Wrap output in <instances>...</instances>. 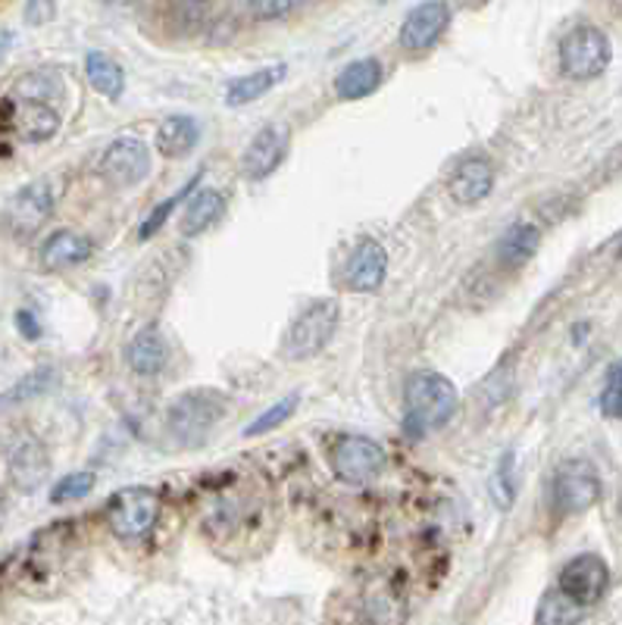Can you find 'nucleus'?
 <instances>
[{"mask_svg": "<svg viewBox=\"0 0 622 625\" xmlns=\"http://www.w3.org/2000/svg\"><path fill=\"white\" fill-rule=\"evenodd\" d=\"M460 407V395L451 379L432 369H419L404 385V425L410 435L444 429Z\"/></svg>", "mask_w": 622, "mask_h": 625, "instance_id": "1", "label": "nucleus"}, {"mask_svg": "<svg viewBox=\"0 0 622 625\" xmlns=\"http://www.w3.org/2000/svg\"><path fill=\"white\" fill-rule=\"evenodd\" d=\"M226 395L213 388H194L172 400L167 410V429L179 448H204L216 425L226 419Z\"/></svg>", "mask_w": 622, "mask_h": 625, "instance_id": "2", "label": "nucleus"}, {"mask_svg": "<svg viewBox=\"0 0 622 625\" xmlns=\"http://www.w3.org/2000/svg\"><path fill=\"white\" fill-rule=\"evenodd\" d=\"M610 60H613V44L607 32L591 22L569 29L560 41V73L572 82L598 78L610 66Z\"/></svg>", "mask_w": 622, "mask_h": 625, "instance_id": "3", "label": "nucleus"}, {"mask_svg": "<svg viewBox=\"0 0 622 625\" xmlns=\"http://www.w3.org/2000/svg\"><path fill=\"white\" fill-rule=\"evenodd\" d=\"M341 325V306L335 301H313L298 313L285 335L282 354L288 360H310L322 354L329 342L335 338Z\"/></svg>", "mask_w": 622, "mask_h": 625, "instance_id": "4", "label": "nucleus"}, {"mask_svg": "<svg viewBox=\"0 0 622 625\" xmlns=\"http://www.w3.org/2000/svg\"><path fill=\"white\" fill-rule=\"evenodd\" d=\"M601 500V475L588 460H566L554 473V504L564 516L588 513Z\"/></svg>", "mask_w": 622, "mask_h": 625, "instance_id": "5", "label": "nucleus"}, {"mask_svg": "<svg viewBox=\"0 0 622 625\" xmlns=\"http://www.w3.org/2000/svg\"><path fill=\"white\" fill-rule=\"evenodd\" d=\"M160 494L153 488H122L110 500V529L116 538H144L160 519Z\"/></svg>", "mask_w": 622, "mask_h": 625, "instance_id": "6", "label": "nucleus"}, {"mask_svg": "<svg viewBox=\"0 0 622 625\" xmlns=\"http://www.w3.org/2000/svg\"><path fill=\"white\" fill-rule=\"evenodd\" d=\"M51 213H54V188L47 185V182H29V185H22L13 197H10V204L3 209V228L13 235V238H32V235H39L41 226L51 219Z\"/></svg>", "mask_w": 622, "mask_h": 625, "instance_id": "7", "label": "nucleus"}, {"mask_svg": "<svg viewBox=\"0 0 622 625\" xmlns=\"http://www.w3.org/2000/svg\"><path fill=\"white\" fill-rule=\"evenodd\" d=\"M97 172L114 188H135L151 175V151L141 138L122 134V138L110 141V148L100 157Z\"/></svg>", "mask_w": 622, "mask_h": 625, "instance_id": "8", "label": "nucleus"}, {"mask_svg": "<svg viewBox=\"0 0 622 625\" xmlns=\"http://www.w3.org/2000/svg\"><path fill=\"white\" fill-rule=\"evenodd\" d=\"M332 466L341 482L363 485L373 482L385 470V451L382 444L366 435H341L332 448Z\"/></svg>", "mask_w": 622, "mask_h": 625, "instance_id": "9", "label": "nucleus"}, {"mask_svg": "<svg viewBox=\"0 0 622 625\" xmlns=\"http://www.w3.org/2000/svg\"><path fill=\"white\" fill-rule=\"evenodd\" d=\"M451 25V3L448 0H422L400 22V47L410 54H426L444 39Z\"/></svg>", "mask_w": 622, "mask_h": 625, "instance_id": "10", "label": "nucleus"}, {"mask_svg": "<svg viewBox=\"0 0 622 625\" xmlns=\"http://www.w3.org/2000/svg\"><path fill=\"white\" fill-rule=\"evenodd\" d=\"M607 588H610V567L598 553H579L560 569V591L582 610L601 604Z\"/></svg>", "mask_w": 622, "mask_h": 625, "instance_id": "11", "label": "nucleus"}, {"mask_svg": "<svg viewBox=\"0 0 622 625\" xmlns=\"http://www.w3.org/2000/svg\"><path fill=\"white\" fill-rule=\"evenodd\" d=\"M291 148V134L282 126H266L250 138V144L242 153V175L247 182H264L266 175L282 166L285 153Z\"/></svg>", "mask_w": 622, "mask_h": 625, "instance_id": "12", "label": "nucleus"}, {"mask_svg": "<svg viewBox=\"0 0 622 625\" xmlns=\"http://www.w3.org/2000/svg\"><path fill=\"white\" fill-rule=\"evenodd\" d=\"M385 276H388V250L376 238H363L347 257L344 282L357 294H373L385 284Z\"/></svg>", "mask_w": 622, "mask_h": 625, "instance_id": "13", "label": "nucleus"}, {"mask_svg": "<svg viewBox=\"0 0 622 625\" xmlns=\"http://www.w3.org/2000/svg\"><path fill=\"white\" fill-rule=\"evenodd\" d=\"M7 473H10V482L13 488L22 494L39 492L44 485V478L51 473V456L44 451L39 438H22L20 444L10 451V460H7Z\"/></svg>", "mask_w": 622, "mask_h": 625, "instance_id": "14", "label": "nucleus"}, {"mask_svg": "<svg viewBox=\"0 0 622 625\" xmlns=\"http://www.w3.org/2000/svg\"><path fill=\"white\" fill-rule=\"evenodd\" d=\"M494 188V166L485 157H470L453 170L451 182H448V194L453 204L460 207H475L482 204Z\"/></svg>", "mask_w": 622, "mask_h": 625, "instance_id": "15", "label": "nucleus"}, {"mask_svg": "<svg viewBox=\"0 0 622 625\" xmlns=\"http://www.w3.org/2000/svg\"><path fill=\"white\" fill-rule=\"evenodd\" d=\"M95 254V241L82 231H69V228H60L54 235H47V241L41 245V269L47 272H63V269H73V266L92 260Z\"/></svg>", "mask_w": 622, "mask_h": 625, "instance_id": "16", "label": "nucleus"}, {"mask_svg": "<svg viewBox=\"0 0 622 625\" xmlns=\"http://www.w3.org/2000/svg\"><path fill=\"white\" fill-rule=\"evenodd\" d=\"M167 360H170V347H167V338L157 325H144L141 332H135V338L126 347V363H129L135 376L153 379V376L163 373Z\"/></svg>", "mask_w": 622, "mask_h": 625, "instance_id": "17", "label": "nucleus"}, {"mask_svg": "<svg viewBox=\"0 0 622 625\" xmlns=\"http://www.w3.org/2000/svg\"><path fill=\"white\" fill-rule=\"evenodd\" d=\"M226 213V194L216 188H194L189 194V204L182 213V235L197 238L210 226H216Z\"/></svg>", "mask_w": 622, "mask_h": 625, "instance_id": "18", "label": "nucleus"}, {"mask_svg": "<svg viewBox=\"0 0 622 625\" xmlns=\"http://www.w3.org/2000/svg\"><path fill=\"white\" fill-rule=\"evenodd\" d=\"M197 141H201V122L194 116H167L157 129V151L170 157V160L189 157L197 148Z\"/></svg>", "mask_w": 622, "mask_h": 625, "instance_id": "19", "label": "nucleus"}, {"mask_svg": "<svg viewBox=\"0 0 622 625\" xmlns=\"http://www.w3.org/2000/svg\"><path fill=\"white\" fill-rule=\"evenodd\" d=\"M13 126H17L22 141L41 144V141H51L57 134L60 114L47 100H22L17 107V116H13Z\"/></svg>", "mask_w": 622, "mask_h": 625, "instance_id": "20", "label": "nucleus"}, {"mask_svg": "<svg viewBox=\"0 0 622 625\" xmlns=\"http://www.w3.org/2000/svg\"><path fill=\"white\" fill-rule=\"evenodd\" d=\"M382 85V63L376 57H363L347 63L335 78V95L341 100H363Z\"/></svg>", "mask_w": 622, "mask_h": 625, "instance_id": "21", "label": "nucleus"}, {"mask_svg": "<svg viewBox=\"0 0 622 625\" xmlns=\"http://www.w3.org/2000/svg\"><path fill=\"white\" fill-rule=\"evenodd\" d=\"M288 76V66L285 63H276V66H266V69H257L250 76L232 78L226 85V104L228 107H245V104H254L264 95H269L282 78Z\"/></svg>", "mask_w": 622, "mask_h": 625, "instance_id": "22", "label": "nucleus"}, {"mask_svg": "<svg viewBox=\"0 0 622 625\" xmlns=\"http://www.w3.org/2000/svg\"><path fill=\"white\" fill-rule=\"evenodd\" d=\"M538 247H541V228L532 226V223H516V226H510L501 235L497 260L510 266V269H519V266H526L538 254Z\"/></svg>", "mask_w": 622, "mask_h": 625, "instance_id": "23", "label": "nucleus"}, {"mask_svg": "<svg viewBox=\"0 0 622 625\" xmlns=\"http://www.w3.org/2000/svg\"><path fill=\"white\" fill-rule=\"evenodd\" d=\"M85 76L97 95H104L107 100H119L126 91V69L104 51H92L85 57Z\"/></svg>", "mask_w": 622, "mask_h": 625, "instance_id": "24", "label": "nucleus"}, {"mask_svg": "<svg viewBox=\"0 0 622 625\" xmlns=\"http://www.w3.org/2000/svg\"><path fill=\"white\" fill-rule=\"evenodd\" d=\"M60 381V373L54 366H41L35 373L22 376L17 385H10L7 391H0V410H10V407H20V403H29V400L44 398L47 391H54Z\"/></svg>", "mask_w": 622, "mask_h": 625, "instance_id": "25", "label": "nucleus"}, {"mask_svg": "<svg viewBox=\"0 0 622 625\" xmlns=\"http://www.w3.org/2000/svg\"><path fill=\"white\" fill-rule=\"evenodd\" d=\"M201 179H204V170L194 172V175H191V182H185V185L175 191L172 197H167V201H160V204H157V207L151 209V216H148V219L141 223V228H138V238H141V241H151L153 235H157L160 228L167 226V219H170V216H172V209L179 207L182 201H189V194L194 188H197V182H201Z\"/></svg>", "mask_w": 622, "mask_h": 625, "instance_id": "26", "label": "nucleus"}, {"mask_svg": "<svg viewBox=\"0 0 622 625\" xmlns=\"http://www.w3.org/2000/svg\"><path fill=\"white\" fill-rule=\"evenodd\" d=\"M579 616H582V606L576 604V601H569L564 591L557 588V591H547L545 597H541L538 613H535V623L564 625V623H576Z\"/></svg>", "mask_w": 622, "mask_h": 625, "instance_id": "27", "label": "nucleus"}, {"mask_svg": "<svg viewBox=\"0 0 622 625\" xmlns=\"http://www.w3.org/2000/svg\"><path fill=\"white\" fill-rule=\"evenodd\" d=\"M489 488L494 504H497V510H510L513 507V500H516V456H513V451L501 456L497 470L491 475Z\"/></svg>", "mask_w": 622, "mask_h": 625, "instance_id": "28", "label": "nucleus"}, {"mask_svg": "<svg viewBox=\"0 0 622 625\" xmlns=\"http://www.w3.org/2000/svg\"><path fill=\"white\" fill-rule=\"evenodd\" d=\"M298 403H301V395H288V398H282L279 403L266 407L264 413H260V417H257L254 422H250V425H247L245 438H260V435H266V432H272V429L285 425L288 419L294 417Z\"/></svg>", "mask_w": 622, "mask_h": 625, "instance_id": "29", "label": "nucleus"}, {"mask_svg": "<svg viewBox=\"0 0 622 625\" xmlns=\"http://www.w3.org/2000/svg\"><path fill=\"white\" fill-rule=\"evenodd\" d=\"M97 475L95 473H69L66 478H60L57 485L51 488V504H69V500H82L95 492Z\"/></svg>", "mask_w": 622, "mask_h": 625, "instance_id": "30", "label": "nucleus"}, {"mask_svg": "<svg viewBox=\"0 0 622 625\" xmlns=\"http://www.w3.org/2000/svg\"><path fill=\"white\" fill-rule=\"evenodd\" d=\"M601 413L607 419H622V360L607 369L601 388Z\"/></svg>", "mask_w": 622, "mask_h": 625, "instance_id": "31", "label": "nucleus"}, {"mask_svg": "<svg viewBox=\"0 0 622 625\" xmlns=\"http://www.w3.org/2000/svg\"><path fill=\"white\" fill-rule=\"evenodd\" d=\"M17 97L20 100H54V95L60 91V85H57V78H51V76H44V73H29V76H22L20 82H17Z\"/></svg>", "mask_w": 622, "mask_h": 625, "instance_id": "32", "label": "nucleus"}, {"mask_svg": "<svg viewBox=\"0 0 622 625\" xmlns=\"http://www.w3.org/2000/svg\"><path fill=\"white\" fill-rule=\"evenodd\" d=\"M301 3L303 0H247V10H250L254 20L272 22V20H282L288 13H294Z\"/></svg>", "mask_w": 622, "mask_h": 625, "instance_id": "33", "label": "nucleus"}, {"mask_svg": "<svg viewBox=\"0 0 622 625\" xmlns=\"http://www.w3.org/2000/svg\"><path fill=\"white\" fill-rule=\"evenodd\" d=\"M57 17V0H29L25 3V22L29 25H44Z\"/></svg>", "mask_w": 622, "mask_h": 625, "instance_id": "34", "label": "nucleus"}, {"mask_svg": "<svg viewBox=\"0 0 622 625\" xmlns=\"http://www.w3.org/2000/svg\"><path fill=\"white\" fill-rule=\"evenodd\" d=\"M594 263H601L603 269H622V231L620 235H613L607 245L598 247Z\"/></svg>", "mask_w": 622, "mask_h": 625, "instance_id": "35", "label": "nucleus"}, {"mask_svg": "<svg viewBox=\"0 0 622 625\" xmlns=\"http://www.w3.org/2000/svg\"><path fill=\"white\" fill-rule=\"evenodd\" d=\"M17 325H20L22 338H29V342H39V338H41L39 320H35V316H32L29 310H20V313H17Z\"/></svg>", "mask_w": 622, "mask_h": 625, "instance_id": "36", "label": "nucleus"}, {"mask_svg": "<svg viewBox=\"0 0 622 625\" xmlns=\"http://www.w3.org/2000/svg\"><path fill=\"white\" fill-rule=\"evenodd\" d=\"M460 7H470V10H479V7H485L489 0H457Z\"/></svg>", "mask_w": 622, "mask_h": 625, "instance_id": "37", "label": "nucleus"}, {"mask_svg": "<svg viewBox=\"0 0 622 625\" xmlns=\"http://www.w3.org/2000/svg\"><path fill=\"white\" fill-rule=\"evenodd\" d=\"M10 35H0V60H3V54H7V47H10Z\"/></svg>", "mask_w": 622, "mask_h": 625, "instance_id": "38", "label": "nucleus"}, {"mask_svg": "<svg viewBox=\"0 0 622 625\" xmlns=\"http://www.w3.org/2000/svg\"><path fill=\"white\" fill-rule=\"evenodd\" d=\"M189 3H210V0H189Z\"/></svg>", "mask_w": 622, "mask_h": 625, "instance_id": "39", "label": "nucleus"}]
</instances>
